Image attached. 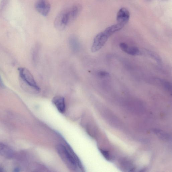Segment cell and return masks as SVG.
<instances>
[{"label":"cell","mask_w":172,"mask_h":172,"mask_svg":"<svg viewBox=\"0 0 172 172\" xmlns=\"http://www.w3.org/2000/svg\"><path fill=\"white\" fill-rule=\"evenodd\" d=\"M98 75L100 76L105 77L108 76L109 74L106 71H101L98 73Z\"/></svg>","instance_id":"17"},{"label":"cell","mask_w":172,"mask_h":172,"mask_svg":"<svg viewBox=\"0 0 172 172\" xmlns=\"http://www.w3.org/2000/svg\"><path fill=\"white\" fill-rule=\"evenodd\" d=\"M109 37L104 31L97 34L94 39L92 52H95L100 50L104 46Z\"/></svg>","instance_id":"4"},{"label":"cell","mask_w":172,"mask_h":172,"mask_svg":"<svg viewBox=\"0 0 172 172\" xmlns=\"http://www.w3.org/2000/svg\"><path fill=\"white\" fill-rule=\"evenodd\" d=\"M124 26L122 25L117 23L106 28L104 31L110 37L115 33L120 30Z\"/></svg>","instance_id":"9"},{"label":"cell","mask_w":172,"mask_h":172,"mask_svg":"<svg viewBox=\"0 0 172 172\" xmlns=\"http://www.w3.org/2000/svg\"><path fill=\"white\" fill-rule=\"evenodd\" d=\"M82 10L81 5L77 4L61 11L55 19V27L59 30L65 29L77 18Z\"/></svg>","instance_id":"1"},{"label":"cell","mask_w":172,"mask_h":172,"mask_svg":"<svg viewBox=\"0 0 172 172\" xmlns=\"http://www.w3.org/2000/svg\"><path fill=\"white\" fill-rule=\"evenodd\" d=\"M3 171V169L1 168L0 167V172Z\"/></svg>","instance_id":"20"},{"label":"cell","mask_w":172,"mask_h":172,"mask_svg":"<svg viewBox=\"0 0 172 172\" xmlns=\"http://www.w3.org/2000/svg\"><path fill=\"white\" fill-rule=\"evenodd\" d=\"M57 153L61 160L68 169L75 171L78 166L82 167L79 159L72 154L68 149L62 144H59L56 146Z\"/></svg>","instance_id":"2"},{"label":"cell","mask_w":172,"mask_h":172,"mask_svg":"<svg viewBox=\"0 0 172 172\" xmlns=\"http://www.w3.org/2000/svg\"><path fill=\"white\" fill-rule=\"evenodd\" d=\"M14 152L9 146L0 143V154L7 159H11L14 156Z\"/></svg>","instance_id":"8"},{"label":"cell","mask_w":172,"mask_h":172,"mask_svg":"<svg viewBox=\"0 0 172 172\" xmlns=\"http://www.w3.org/2000/svg\"><path fill=\"white\" fill-rule=\"evenodd\" d=\"M52 101L60 113L63 114L65 112L66 104L64 97L60 96H56L53 97Z\"/></svg>","instance_id":"7"},{"label":"cell","mask_w":172,"mask_h":172,"mask_svg":"<svg viewBox=\"0 0 172 172\" xmlns=\"http://www.w3.org/2000/svg\"><path fill=\"white\" fill-rule=\"evenodd\" d=\"M128 54L132 56L138 55L140 54V51L136 47H128L125 52Z\"/></svg>","instance_id":"10"},{"label":"cell","mask_w":172,"mask_h":172,"mask_svg":"<svg viewBox=\"0 0 172 172\" xmlns=\"http://www.w3.org/2000/svg\"><path fill=\"white\" fill-rule=\"evenodd\" d=\"M147 54L152 58L154 59L159 64H161L162 62V59L156 53L150 51H147Z\"/></svg>","instance_id":"11"},{"label":"cell","mask_w":172,"mask_h":172,"mask_svg":"<svg viewBox=\"0 0 172 172\" xmlns=\"http://www.w3.org/2000/svg\"><path fill=\"white\" fill-rule=\"evenodd\" d=\"M130 17V14L129 11L125 8H121L117 14V23L124 26L129 22Z\"/></svg>","instance_id":"6"},{"label":"cell","mask_w":172,"mask_h":172,"mask_svg":"<svg viewBox=\"0 0 172 172\" xmlns=\"http://www.w3.org/2000/svg\"><path fill=\"white\" fill-rule=\"evenodd\" d=\"M35 9L38 13L46 17L50 13L51 6L47 0H37L35 4Z\"/></svg>","instance_id":"5"},{"label":"cell","mask_w":172,"mask_h":172,"mask_svg":"<svg viewBox=\"0 0 172 172\" xmlns=\"http://www.w3.org/2000/svg\"><path fill=\"white\" fill-rule=\"evenodd\" d=\"M164 88L169 91H171L172 87L169 82L165 80H160Z\"/></svg>","instance_id":"13"},{"label":"cell","mask_w":172,"mask_h":172,"mask_svg":"<svg viewBox=\"0 0 172 172\" xmlns=\"http://www.w3.org/2000/svg\"><path fill=\"white\" fill-rule=\"evenodd\" d=\"M122 165L124 166L126 170H129V171H132L134 168L132 164L129 162L128 161H124Z\"/></svg>","instance_id":"14"},{"label":"cell","mask_w":172,"mask_h":172,"mask_svg":"<svg viewBox=\"0 0 172 172\" xmlns=\"http://www.w3.org/2000/svg\"><path fill=\"white\" fill-rule=\"evenodd\" d=\"M120 47L121 50L124 52H125L129 47L127 44L124 43H121L120 44Z\"/></svg>","instance_id":"16"},{"label":"cell","mask_w":172,"mask_h":172,"mask_svg":"<svg viewBox=\"0 0 172 172\" xmlns=\"http://www.w3.org/2000/svg\"><path fill=\"white\" fill-rule=\"evenodd\" d=\"M154 132L156 134H158L157 135H158L159 136L162 138L166 139V140H167V139L168 138V136L166 134L163 132H159V131L158 130H155Z\"/></svg>","instance_id":"15"},{"label":"cell","mask_w":172,"mask_h":172,"mask_svg":"<svg viewBox=\"0 0 172 172\" xmlns=\"http://www.w3.org/2000/svg\"><path fill=\"white\" fill-rule=\"evenodd\" d=\"M4 87V84L3 83L2 80L0 76V88H3Z\"/></svg>","instance_id":"18"},{"label":"cell","mask_w":172,"mask_h":172,"mask_svg":"<svg viewBox=\"0 0 172 172\" xmlns=\"http://www.w3.org/2000/svg\"><path fill=\"white\" fill-rule=\"evenodd\" d=\"M18 71L20 79L22 84L27 87L34 89L37 92L40 91V88L37 84L33 76L28 70L24 67L18 68Z\"/></svg>","instance_id":"3"},{"label":"cell","mask_w":172,"mask_h":172,"mask_svg":"<svg viewBox=\"0 0 172 172\" xmlns=\"http://www.w3.org/2000/svg\"><path fill=\"white\" fill-rule=\"evenodd\" d=\"M19 171V169L17 168H16L14 170V171L18 172Z\"/></svg>","instance_id":"19"},{"label":"cell","mask_w":172,"mask_h":172,"mask_svg":"<svg viewBox=\"0 0 172 172\" xmlns=\"http://www.w3.org/2000/svg\"><path fill=\"white\" fill-rule=\"evenodd\" d=\"M148 1H150V0H148Z\"/></svg>","instance_id":"21"},{"label":"cell","mask_w":172,"mask_h":172,"mask_svg":"<svg viewBox=\"0 0 172 172\" xmlns=\"http://www.w3.org/2000/svg\"><path fill=\"white\" fill-rule=\"evenodd\" d=\"M99 150L102 154L107 160L111 161L112 159V157L111 156L107 150L103 149H100Z\"/></svg>","instance_id":"12"}]
</instances>
